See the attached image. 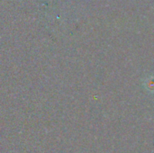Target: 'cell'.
Returning a JSON list of instances; mask_svg holds the SVG:
<instances>
[{"instance_id": "1", "label": "cell", "mask_w": 154, "mask_h": 153, "mask_svg": "<svg viewBox=\"0 0 154 153\" xmlns=\"http://www.w3.org/2000/svg\"><path fill=\"white\" fill-rule=\"evenodd\" d=\"M143 85H144V87L150 91V92H154V77L153 76H151V77H148L144 81H143Z\"/></svg>"}]
</instances>
